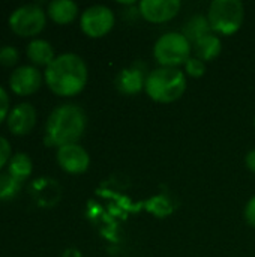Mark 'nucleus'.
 Masks as SVG:
<instances>
[{"mask_svg": "<svg viewBox=\"0 0 255 257\" xmlns=\"http://www.w3.org/2000/svg\"><path fill=\"white\" fill-rule=\"evenodd\" d=\"M87 65L74 53L57 56L45 69V83L59 96H75L87 84Z\"/></svg>", "mask_w": 255, "mask_h": 257, "instance_id": "1", "label": "nucleus"}, {"mask_svg": "<svg viewBox=\"0 0 255 257\" xmlns=\"http://www.w3.org/2000/svg\"><path fill=\"white\" fill-rule=\"evenodd\" d=\"M87 123L86 113L77 104H62L56 107L47 120V137L48 146H66L75 145L84 134Z\"/></svg>", "mask_w": 255, "mask_h": 257, "instance_id": "2", "label": "nucleus"}, {"mask_svg": "<svg viewBox=\"0 0 255 257\" xmlns=\"http://www.w3.org/2000/svg\"><path fill=\"white\" fill-rule=\"evenodd\" d=\"M144 90L155 102H174L180 99L186 90V75L179 68L159 66L147 74Z\"/></svg>", "mask_w": 255, "mask_h": 257, "instance_id": "3", "label": "nucleus"}, {"mask_svg": "<svg viewBox=\"0 0 255 257\" xmlns=\"http://www.w3.org/2000/svg\"><path fill=\"white\" fill-rule=\"evenodd\" d=\"M192 44L182 32H167L153 45V57L159 66L179 68L191 57Z\"/></svg>", "mask_w": 255, "mask_h": 257, "instance_id": "4", "label": "nucleus"}, {"mask_svg": "<svg viewBox=\"0 0 255 257\" xmlns=\"http://www.w3.org/2000/svg\"><path fill=\"white\" fill-rule=\"evenodd\" d=\"M207 18L213 33L230 36L242 27L245 6L240 0H213L209 6Z\"/></svg>", "mask_w": 255, "mask_h": 257, "instance_id": "5", "label": "nucleus"}, {"mask_svg": "<svg viewBox=\"0 0 255 257\" xmlns=\"http://www.w3.org/2000/svg\"><path fill=\"white\" fill-rule=\"evenodd\" d=\"M45 12L38 5H24L9 17L11 29L20 36H35L45 27Z\"/></svg>", "mask_w": 255, "mask_h": 257, "instance_id": "6", "label": "nucleus"}, {"mask_svg": "<svg viewBox=\"0 0 255 257\" xmlns=\"http://www.w3.org/2000/svg\"><path fill=\"white\" fill-rule=\"evenodd\" d=\"M116 24L114 12L105 5H93L87 8L80 18L81 30L89 38H102L111 32Z\"/></svg>", "mask_w": 255, "mask_h": 257, "instance_id": "7", "label": "nucleus"}, {"mask_svg": "<svg viewBox=\"0 0 255 257\" xmlns=\"http://www.w3.org/2000/svg\"><path fill=\"white\" fill-rule=\"evenodd\" d=\"M182 8L179 0H141L138 5L140 15L153 24L173 20Z\"/></svg>", "mask_w": 255, "mask_h": 257, "instance_id": "8", "label": "nucleus"}, {"mask_svg": "<svg viewBox=\"0 0 255 257\" xmlns=\"http://www.w3.org/2000/svg\"><path fill=\"white\" fill-rule=\"evenodd\" d=\"M57 163L59 166L71 173V175H81L87 172L90 166V157L87 151L80 145H66L59 148L57 151Z\"/></svg>", "mask_w": 255, "mask_h": 257, "instance_id": "9", "label": "nucleus"}, {"mask_svg": "<svg viewBox=\"0 0 255 257\" xmlns=\"http://www.w3.org/2000/svg\"><path fill=\"white\" fill-rule=\"evenodd\" d=\"M42 84V74L38 68L35 66H20L17 68L11 78H9V86L14 93L26 96L35 93Z\"/></svg>", "mask_w": 255, "mask_h": 257, "instance_id": "10", "label": "nucleus"}, {"mask_svg": "<svg viewBox=\"0 0 255 257\" xmlns=\"http://www.w3.org/2000/svg\"><path fill=\"white\" fill-rule=\"evenodd\" d=\"M36 123L35 107L29 102H21L15 105L8 116V128L17 136L29 134Z\"/></svg>", "mask_w": 255, "mask_h": 257, "instance_id": "11", "label": "nucleus"}, {"mask_svg": "<svg viewBox=\"0 0 255 257\" xmlns=\"http://www.w3.org/2000/svg\"><path fill=\"white\" fill-rule=\"evenodd\" d=\"M146 77L143 69L137 65L122 69L116 77V87L120 93L132 96L138 95L146 86Z\"/></svg>", "mask_w": 255, "mask_h": 257, "instance_id": "12", "label": "nucleus"}, {"mask_svg": "<svg viewBox=\"0 0 255 257\" xmlns=\"http://www.w3.org/2000/svg\"><path fill=\"white\" fill-rule=\"evenodd\" d=\"M192 51L195 53V57H198L204 63L215 60L222 51V41L216 33H210L192 44Z\"/></svg>", "mask_w": 255, "mask_h": 257, "instance_id": "13", "label": "nucleus"}, {"mask_svg": "<svg viewBox=\"0 0 255 257\" xmlns=\"http://www.w3.org/2000/svg\"><path fill=\"white\" fill-rule=\"evenodd\" d=\"M78 14L77 3L71 0H53L48 5V15L57 24H69Z\"/></svg>", "mask_w": 255, "mask_h": 257, "instance_id": "14", "label": "nucleus"}, {"mask_svg": "<svg viewBox=\"0 0 255 257\" xmlns=\"http://www.w3.org/2000/svg\"><path fill=\"white\" fill-rule=\"evenodd\" d=\"M182 33L188 38V41H189L191 44H195V42L200 41L201 38H204V36L213 33V30H212V27H210V23H209L207 15L198 14V15L191 17V18L186 21V24H185Z\"/></svg>", "mask_w": 255, "mask_h": 257, "instance_id": "15", "label": "nucleus"}, {"mask_svg": "<svg viewBox=\"0 0 255 257\" xmlns=\"http://www.w3.org/2000/svg\"><path fill=\"white\" fill-rule=\"evenodd\" d=\"M27 56L33 63L45 66H48L56 59L51 44L44 39H33L27 45Z\"/></svg>", "mask_w": 255, "mask_h": 257, "instance_id": "16", "label": "nucleus"}, {"mask_svg": "<svg viewBox=\"0 0 255 257\" xmlns=\"http://www.w3.org/2000/svg\"><path fill=\"white\" fill-rule=\"evenodd\" d=\"M32 160L29 158V155L26 154H17L11 158L9 161V170L8 173L18 181L20 184L23 181H26L30 175H32Z\"/></svg>", "mask_w": 255, "mask_h": 257, "instance_id": "17", "label": "nucleus"}, {"mask_svg": "<svg viewBox=\"0 0 255 257\" xmlns=\"http://www.w3.org/2000/svg\"><path fill=\"white\" fill-rule=\"evenodd\" d=\"M21 184L15 181L9 173L2 175L0 176V199H12L18 193Z\"/></svg>", "mask_w": 255, "mask_h": 257, "instance_id": "18", "label": "nucleus"}, {"mask_svg": "<svg viewBox=\"0 0 255 257\" xmlns=\"http://www.w3.org/2000/svg\"><path fill=\"white\" fill-rule=\"evenodd\" d=\"M183 69H185V75H189L192 78H200L206 74V63L198 57L191 56L183 65Z\"/></svg>", "mask_w": 255, "mask_h": 257, "instance_id": "19", "label": "nucleus"}, {"mask_svg": "<svg viewBox=\"0 0 255 257\" xmlns=\"http://www.w3.org/2000/svg\"><path fill=\"white\" fill-rule=\"evenodd\" d=\"M18 60V51L15 47H3L0 50V62L5 66H12Z\"/></svg>", "mask_w": 255, "mask_h": 257, "instance_id": "20", "label": "nucleus"}, {"mask_svg": "<svg viewBox=\"0 0 255 257\" xmlns=\"http://www.w3.org/2000/svg\"><path fill=\"white\" fill-rule=\"evenodd\" d=\"M11 145L5 137H0V169L5 167L6 163L11 161Z\"/></svg>", "mask_w": 255, "mask_h": 257, "instance_id": "21", "label": "nucleus"}, {"mask_svg": "<svg viewBox=\"0 0 255 257\" xmlns=\"http://www.w3.org/2000/svg\"><path fill=\"white\" fill-rule=\"evenodd\" d=\"M8 110H9V98L6 90L0 87V123L6 119V116H9Z\"/></svg>", "mask_w": 255, "mask_h": 257, "instance_id": "22", "label": "nucleus"}, {"mask_svg": "<svg viewBox=\"0 0 255 257\" xmlns=\"http://www.w3.org/2000/svg\"><path fill=\"white\" fill-rule=\"evenodd\" d=\"M245 220L249 226H252L255 229V196L248 200L245 206Z\"/></svg>", "mask_w": 255, "mask_h": 257, "instance_id": "23", "label": "nucleus"}, {"mask_svg": "<svg viewBox=\"0 0 255 257\" xmlns=\"http://www.w3.org/2000/svg\"><path fill=\"white\" fill-rule=\"evenodd\" d=\"M245 163H246V167H248L252 173H255V149L249 151V152L246 154Z\"/></svg>", "mask_w": 255, "mask_h": 257, "instance_id": "24", "label": "nucleus"}, {"mask_svg": "<svg viewBox=\"0 0 255 257\" xmlns=\"http://www.w3.org/2000/svg\"><path fill=\"white\" fill-rule=\"evenodd\" d=\"M254 128H255V117H254Z\"/></svg>", "mask_w": 255, "mask_h": 257, "instance_id": "25", "label": "nucleus"}]
</instances>
